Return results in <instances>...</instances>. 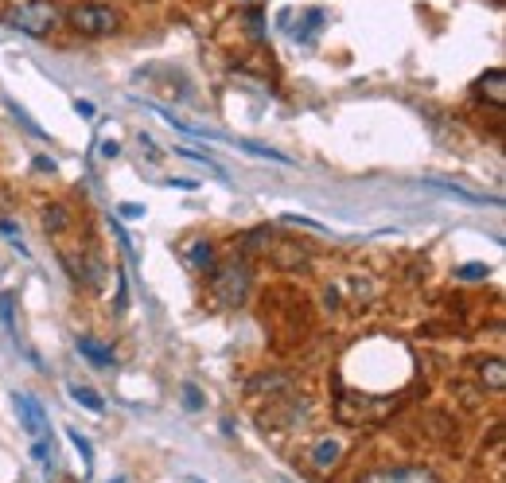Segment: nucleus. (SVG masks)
Instances as JSON below:
<instances>
[{
    "label": "nucleus",
    "instance_id": "nucleus-6",
    "mask_svg": "<svg viewBox=\"0 0 506 483\" xmlns=\"http://www.w3.org/2000/svg\"><path fill=\"white\" fill-rule=\"evenodd\" d=\"M475 94L484 102H491V105H506V75H502V67H491L487 75H479V82H475Z\"/></svg>",
    "mask_w": 506,
    "mask_h": 483
},
{
    "label": "nucleus",
    "instance_id": "nucleus-27",
    "mask_svg": "<svg viewBox=\"0 0 506 483\" xmlns=\"http://www.w3.org/2000/svg\"><path fill=\"white\" fill-rule=\"evenodd\" d=\"M35 172H55V160H47V157H40V160H35Z\"/></svg>",
    "mask_w": 506,
    "mask_h": 483
},
{
    "label": "nucleus",
    "instance_id": "nucleus-4",
    "mask_svg": "<svg viewBox=\"0 0 506 483\" xmlns=\"http://www.w3.org/2000/svg\"><path fill=\"white\" fill-rule=\"evenodd\" d=\"M12 402H16V414L23 421V429H28L31 444H51V425H47V409L35 402L31 394H12Z\"/></svg>",
    "mask_w": 506,
    "mask_h": 483
},
{
    "label": "nucleus",
    "instance_id": "nucleus-14",
    "mask_svg": "<svg viewBox=\"0 0 506 483\" xmlns=\"http://www.w3.org/2000/svg\"><path fill=\"white\" fill-rule=\"evenodd\" d=\"M0 320H4V327L16 335V297H12V292H0Z\"/></svg>",
    "mask_w": 506,
    "mask_h": 483
},
{
    "label": "nucleus",
    "instance_id": "nucleus-8",
    "mask_svg": "<svg viewBox=\"0 0 506 483\" xmlns=\"http://www.w3.org/2000/svg\"><path fill=\"white\" fill-rule=\"evenodd\" d=\"M187 265H191L195 273H210V269H215V246L210 242H191L187 246Z\"/></svg>",
    "mask_w": 506,
    "mask_h": 483
},
{
    "label": "nucleus",
    "instance_id": "nucleus-13",
    "mask_svg": "<svg viewBox=\"0 0 506 483\" xmlns=\"http://www.w3.org/2000/svg\"><path fill=\"white\" fill-rule=\"evenodd\" d=\"M67 437H70V444H75L78 456H82V476H90L93 472V449H90V441L82 437L78 429H67Z\"/></svg>",
    "mask_w": 506,
    "mask_h": 483
},
{
    "label": "nucleus",
    "instance_id": "nucleus-5",
    "mask_svg": "<svg viewBox=\"0 0 506 483\" xmlns=\"http://www.w3.org/2000/svg\"><path fill=\"white\" fill-rule=\"evenodd\" d=\"M359 483H440V476L421 464H405V468H374Z\"/></svg>",
    "mask_w": 506,
    "mask_h": 483
},
{
    "label": "nucleus",
    "instance_id": "nucleus-26",
    "mask_svg": "<svg viewBox=\"0 0 506 483\" xmlns=\"http://www.w3.org/2000/svg\"><path fill=\"white\" fill-rule=\"evenodd\" d=\"M75 110H78L82 117H93V102H82V98H78V102H75Z\"/></svg>",
    "mask_w": 506,
    "mask_h": 483
},
{
    "label": "nucleus",
    "instance_id": "nucleus-24",
    "mask_svg": "<svg viewBox=\"0 0 506 483\" xmlns=\"http://www.w3.org/2000/svg\"><path fill=\"white\" fill-rule=\"evenodd\" d=\"M102 157H105V160L121 157V145H117V140H102Z\"/></svg>",
    "mask_w": 506,
    "mask_h": 483
},
{
    "label": "nucleus",
    "instance_id": "nucleus-17",
    "mask_svg": "<svg viewBox=\"0 0 506 483\" xmlns=\"http://www.w3.org/2000/svg\"><path fill=\"white\" fill-rule=\"evenodd\" d=\"M175 157H183V160H195V164H207V172H215L218 180H226V172H222V168H218V164L210 160V157H203V152H191V148H175Z\"/></svg>",
    "mask_w": 506,
    "mask_h": 483
},
{
    "label": "nucleus",
    "instance_id": "nucleus-25",
    "mask_svg": "<svg viewBox=\"0 0 506 483\" xmlns=\"http://www.w3.org/2000/svg\"><path fill=\"white\" fill-rule=\"evenodd\" d=\"M168 187H180V192H195V180H168Z\"/></svg>",
    "mask_w": 506,
    "mask_h": 483
},
{
    "label": "nucleus",
    "instance_id": "nucleus-18",
    "mask_svg": "<svg viewBox=\"0 0 506 483\" xmlns=\"http://www.w3.org/2000/svg\"><path fill=\"white\" fill-rule=\"evenodd\" d=\"M47 230L51 234L67 230V207H47Z\"/></svg>",
    "mask_w": 506,
    "mask_h": 483
},
{
    "label": "nucleus",
    "instance_id": "nucleus-21",
    "mask_svg": "<svg viewBox=\"0 0 506 483\" xmlns=\"http://www.w3.org/2000/svg\"><path fill=\"white\" fill-rule=\"evenodd\" d=\"M285 222H289V227H308L315 234H327V227H320V222H312V219H304V215H285Z\"/></svg>",
    "mask_w": 506,
    "mask_h": 483
},
{
    "label": "nucleus",
    "instance_id": "nucleus-7",
    "mask_svg": "<svg viewBox=\"0 0 506 483\" xmlns=\"http://www.w3.org/2000/svg\"><path fill=\"white\" fill-rule=\"evenodd\" d=\"M78 355L90 359L93 367H113V347H102L98 339H90V335H78Z\"/></svg>",
    "mask_w": 506,
    "mask_h": 483
},
{
    "label": "nucleus",
    "instance_id": "nucleus-20",
    "mask_svg": "<svg viewBox=\"0 0 506 483\" xmlns=\"http://www.w3.org/2000/svg\"><path fill=\"white\" fill-rule=\"evenodd\" d=\"M183 409H203V394H199V386H191V382H183Z\"/></svg>",
    "mask_w": 506,
    "mask_h": 483
},
{
    "label": "nucleus",
    "instance_id": "nucleus-1",
    "mask_svg": "<svg viewBox=\"0 0 506 483\" xmlns=\"http://www.w3.org/2000/svg\"><path fill=\"white\" fill-rule=\"evenodd\" d=\"M250 265L245 262H222L210 269V292H215V300L222 304V309H238V304H245V297H250Z\"/></svg>",
    "mask_w": 506,
    "mask_h": 483
},
{
    "label": "nucleus",
    "instance_id": "nucleus-16",
    "mask_svg": "<svg viewBox=\"0 0 506 483\" xmlns=\"http://www.w3.org/2000/svg\"><path fill=\"white\" fill-rule=\"evenodd\" d=\"M8 110H12V117H16V121H20L23 129H28V133H31V137H40V140H47V133H43V129H40V125H35V121H31V117H28V113H23V110H20V102H12V98H8Z\"/></svg>",
    "mask_w": 506,
    "mask_h": 483
},
{
    "label": "nucleus",
    "instance_id": "nucleus-19",
    "mask_svg": "<svg viewBox=\"0 0 506 483\" xmlns=\"http://www.w3.org/2000/svg\"><path fill=\"white\" fill-rule=\"evenodd\" d=\"M491 273V269L487 265H479V262H472V265H460V269H456V277H460V281H484Z\"/></svg>",
    "mask_w": 506,
    "mask_h": 483
},
{
    "label": "nucleus",
    "instance_id": "nucleus-10",
    "mask_svg": "<svg viewBox=\"0 0 506 483\" xmlns=\"http://www.w3.org/2000/svg\"><path fill=\"white\" fill-rule=\"evenodd\" d=\"M339 456H343V444L327 437V441H320V444H315L312 461H315V468H324V472H327V468H335V464H339Z\"/></svg>",
    "mask_w": 506,
    "mask_h": 483
},
{
    "label": "nucleus",
    "instance_id": "nucleus-22",
    "mask_svg": "<svg viewBox=\"0 0 506 483\" xmlns=\"http://www.w3.org/2000/svg\"><path fill=\"white\" fill-rule=\"evenodd\" d=\"M117 215H121V219H145V207H140V203H121V207H117Z\"/></svg>",
    "mask_w": 506,
    "mask_h": 483
},
{
    "label": "nucleus",
    "instance_id": "nucleus-12",
    "mask_svg": "<svg viewBox=\"0 0 506 483\" xmlns=\"http://www.w3.org/2000/svg\"><path fill=\"white\" fill-rule=\"evenodd\" d=\"M315 28H324V12H320V8L304 12V20L297 23V31H292V40H304V43H308L312 35H315Z\"/></svg>",
    "mask_w": 506,
    "mask_h": 483
},
{
    "label": "nucleus",
    "instance_id": "nucleus-9",
    "mask_svg": "<svg viewBox=\"0 0 506 483\" xmlns=\"http://www.w3.org/2000/svg\"><path fill=\"white\" fill-rule=\"evenodd\" d=\"M479 382L487 386V390H506V367H502V359H487L484 367H479Z\"/></svg>",
    "mask_w": 506,
    "mask_h": 483
},
{
    "label": "nucleus",
    "instance_id": "nucleus-15",
    "mask_svg": "<svg viewBox=\"0 0 506 483\" xmlns=\"http://www.w3.org/2000/svg\"><path fill=\"white\" fill-rule=\"evenodd\" d=\"M238 148H245V152H253V157H262V160H273V164H292L289 157H280V152H273V148H265V145H253V140H238Z\"/></svg>",
    "mask_w": 506,
    "mask_h": 483
},
{
    "label": "nucleus",
    "instance_id": "nucleus-11",
    "mask_svg": "<svg viewBox=\"0 0 506 483\" xmlns=\"http://www.w3.org/2000/svg\"><path fill=\"white\" fill-rule=\"evenodd\" d=\"M67 394L75 398V402H78L82 409H90V414H102V409H105L102 394H98V390H90V386H67Z\"/></svg>",
    "mask_w": 506,
    "mask_h": 483
},
{
    "label": "nucleus",
    "instance_id": "nucleus-3",
    "mask_svg": "<svg viewBox=\"0 0 506 483\" xmlns=\"http://www.w3.org/2000/svg\"><path fill=\"white\" fill-rule=\"evenodd\" d=\"M70 28L82 35H113L121 28V16L110 4H78L70 12Z\"/></svg>",
    "mask_w": 506,
    "mask_h": 483
},
{
    "label": "nucleus",
    "instance_id": "nucleus-23",
    "mask_svg": "<svg viewBox=\"0 0 506 483\" xmlns=\"http://www.w3.org/2000/svg\"><path fill=\"white\" fill-rule=\"evenodd\" d=\"M262 28H265V23H262V12H250V35H253V40H262V35H265Z\"/></svg>",
    "mask_w": 506,
    "mask_h": 483
},
{
    "label": "nucleus",
    "instance_id": "nucleus-2",
    "mask_svg": "<svg viewBox=\"0 0 506 483\" xmlns=\"http://www.w3.org/2000/svg\"><path fill=\"white\" fill-rule=\"evenodd\" d=\"M55 20H58V12H55L51 0H16V4L4 12L8 28L31 35V40H43V35L55 28Z\"/></svg>",
    "mask_w": 506,
    "mask_h": 483
}]
</instances>
